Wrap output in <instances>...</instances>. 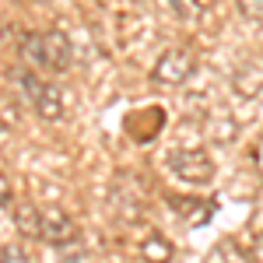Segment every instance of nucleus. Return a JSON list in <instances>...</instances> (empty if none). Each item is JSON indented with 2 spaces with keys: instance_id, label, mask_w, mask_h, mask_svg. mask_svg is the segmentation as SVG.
Returning a JSON list of instances; mask_svg holds the SVG:
<instances>
[{
  "instance_id": "f257e3e1",
  "label": "nucleus",
  "mask_w": 263,
  "mask_h": 263,
  "mask_svg": "<svg viewBox=\"0 0 263 263\" xmlns=\"http://www.w3.org/2000/svg\"><path fill=\"white\" fill-rule=\"evenodd\" d=\"M21 57L32 67L63 74L74 63V46L67 39V32H60V28H53V32H32V35H21Z\"/></svg>"
},
{
  "instance_id": "f03ea898",
  "label": "nucleus",
  "mask_w": 263,
  "mask_h": 263,
  "mask_svg": "<svg viewBox=\"0 0 263 263\" xmlns=\"http://www.w3.org/2000/svg\"><path fill=\"white\" fill-rule=\"evenodd\" d=\"M11 81L21 88V95L28 99V105L35 109L39 120H46V123L63 120V91H60V84L39 78L32 67H14V70H11Z\"/></svg>"
},
{
  "instance_id": "7ed1b4c3",
  "label": "nucleus",
  "mask_w": 263,
  "mask_h": 263,
  "mask_svg": "<svg viewBox=\"0 0 263 263\" xmlns=\"http://www.w3.org/2000/svg\"><path fill=\"white\" fill-rule=\"evenodd\" d=\"M168 168H172V176H179L182 182H193V186H207V182L214 179V158L200 151V147H179V151H172L168 155Z\"/></svg>"
},
{
  "instance_id": "20e7f679",
  "label": "nucleus",
  "mask_w": 263,
  "mask_h": 263,
  "mask_svg": "<svg viewBox=\"0 0 263 263\" xmlns=\"http://www.w3.org/2000/svg\"><path fill=\"white\" fill-rule=\"evenodd\" d=\"M197 70V60L190 49H165L151 67V81L158 88H179L190 81V74Z\"/></svg>"
},
{
  "instance_id": "39448f33",
  "label": "nucleus",
  "mask_w": 263,
  "mask_h": 263,
  "mask_svg": "<svg viewBox=\"0 0 263 263\" xmlns=\"http://www.w3.org/2000/svg\"><path fill=\"white\" fill-rule=\"evenodd\" d=\"M42 242L57 246V249L78 242V224H74V218L67 211H60V207H46L42 211Z\"/></svg>"
},
{
  "instance_id": "423d86ee",
  "label": "nucleus",
  "mask_w": 263,
  "mask_h": 263,
  "mask_svg": "<svg viewBox=\"0 0 263 263\" xmlns=\"http://www.w3.org/2000/svg\"><path fill=\"white\" fill-rule=\"evenodd\" d=\"M14 224L25 239H42V211L32 203H18L14 207Z\"/></svg>"
},
{
  "instance_id": "0eeeda50",
  "label": "nucleus",
  "mask_w": 263,
  "mask_h": 263,
  "mask_svg": "<svg viewBox=\"0 0 263 263\" xmlns=\"http://www.w3.org/2000/svg\"><path fill=\"white\" fill-rule=\"evenodd\" d=\"M168 207L179 211L190 224H203L211 214H214V207H211V203H200L197 197H193V200H186V197H168Z\"/></svg>"
},
{
  "instance_id": "6e6552de",
  "label": "nucleus",
  "mask_w": 263,
  "mask_h": 263,
  "mask_svg": "<svg viewBox=\"0 0 263 263\" xmlns=\"http://www.w3.org/2000/svg\"><path fill=\"white\" fill-rule=\"evenodd\" d=\"M203 263H249V260H246V253L232 239H221L218 246H211V253L203 256Z\"/></svg>"
},
{
  "instance_id": "1a4fd4ad",
  "label": "nucleus",
  "mask_w": 263,
  "mask_h": 263,
  "mask_svg": "<svg viewBox=\"0 0 263 263\" xmlns=\"http://www.w3.org/2000/svg\"><path fill=\"white\" fill-rule=\"evenodd\" d=\"M162 7L179 21H197L200 18V0H162Z\"/></svg>"
},
{
  "instance_id": "9d476101",
  "label": "nucleus",
  "mask_w": 263,
  "mask_h": 263,
  "mask_svg": "<svg viewBox=\"0 0 263 263\" xmlns=\"http://www.w3.org/2000/svg\"><path fill=\"white\" fill-rule=\"evenodd\" d=\"M168 253H172V246H165L162 239H155V235L144 242V256H147L151 263H165V260H168Z\"/></svg>"
},
{
  "instance_id": "9b49d317",
  "label": "nucleus",
  "mask_w": 263,
  "mask_h": 263,
  "mask_svg": "<svg viewBox=\"0 0 263 263\" xmlns=\"http://www.w3.org/2000/svg\"><path fill=\"white\" fill-rule=\"evenodd\" d=\"M0 263H32V256L21 246H0Z\"/></svg>"
},
{
  "instance_id": "f8f14e48",
  "label": "nucleus",
  "mask_w": 263,
  "mask_h": 263,
  "mask_svg": "<svg viewBox=\"0 0 263 263\" xmlns=\"http://www.w3.org/2000/svg\"><path fill=\"white\" fill-rule=\"evenodd\" d=\"M235 4H239L242 18H249V21H263V0H235Z\"/></svg>"
},
{
  "instance_id": "ddd939ff",
  "label": "nucleus",
  "mask_w": 263,
  "mask_h": 263,
  "mask_svg": "<svg viewBox=\"0 0 263 263\" xmlns=\"http://www.w3.org/2000/svg\"><path fill=\"white\" fill-rule=\"evenodd\" d=\"M0 120L18 123V116H14V102H11V99H0Z\"/></svg>"
},
{
  "instance_id": "4468645a",
  "label": "nucleus",
  "mask_w": 263,
  "mask_h": 263,
  "mask_svg": "<svg viewBox=\"0 0 263 263\" xmlns=\"http://www.w3.org/2000/svg\"><path fill=\"white\" fill-rule=\"evenodd\" d=\"M253 253H256V263H263V239H256V249Z\"/></svg>"
}]
</instances>
